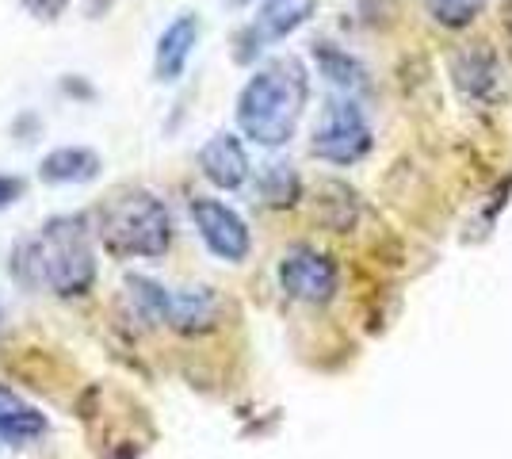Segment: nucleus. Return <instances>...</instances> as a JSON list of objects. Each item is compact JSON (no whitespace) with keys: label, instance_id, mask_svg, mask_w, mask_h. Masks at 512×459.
<instances>
[{"label":"nucleus","instance_id":"nucleus-20","mask_svg":"<svg viewBox=\"0 0 512 459\" xmlns=\"http://www.w3.org/2000/svg\"><path fill=\"white\" fill-rule=\"evenodd\" d=\"M234 4H249V0H234Z\"/></svg>","mask_w":512,"mask_h":459},{"label":"nucleus","instance_id":"nucleus-13","mask_svg":"<svg viewBox=\"0 0 512 459\" xmlns=\"http://www.w3.org/2000/svg\"><path fill=\"white\" fill-rule=\"evenodd\" d=\"M100 173V153L88 146H58L39 161V176L46 184H88Z\"/></svg>","mask_w":512,"mask_h":459},{"label":"nucleus","instance_id":"nucleus-8","mask_svg":"<svg viewBox=\"0 0 512 459\" xmlns=\"http://www.w3.org/2000/svg\"><path fill=\"white\" fill-rule=\"evenodd\" d=\"M310 12H314L310 0H268L256 12V20L237 35V62H253L268 43L287 39L295 27L310 20Z\"/></svg>","mask_w":512,"mask_h":459},{"label":"nucleus","instance_id":"nucleus-4","mask_svg":"<svg viewBox=\"0 0 512 459\" xmlns=\"http://www.w3.org/2000/svg\"><path fill=\"white\" fill-rule=\"evenodd\" d=\"M127 295L150 322L157 326L195 333V329H211L218 322V299L207 287L195 291H169V287L153 284L146 276H127Z\"/></svg>","mask_w":512,"mask_h":459},{"label":"nucleus","instance_id":"nucleus-9","mask_svg":"<svg viewBox=\"0 0 512 459\" xmlns=\"http://www.w3.org/2000/svg\"><path fill=\"white\" fill-rule=\"evenodd\" d=\"M199 169L222 192H237L249 180V153L241 146V138L230 131H218L207 138V146L199 150Z\"/></svg>","mask_w":512,"mask_h":459},{"label":"nucleus","instance_id":"nucleus-12","mask_svg":"<svg viewBox=\"0 0 512 459\" xmlns=\"http://www.w3.org/2000/svg\"><path fill=\"white\" fill-rule=\"evenodd\" d=\"M46 437V417L39 406H31L23 394L0 383V440L8 444H35Z\"/></svg>","mask_w":512,"mask_h":459},{"label":"nucleus","instance_id":"nucleus-14","mask_svg":"<svg viewBox=\"0 0 512 459\" xmlns=\"http://www.w3.org/2000/svg\"><path fill=\"white\" fill-rule=\"evenodd\" d=\"M260 196L268 199L272 207H287V203H295L299 196V176L291 173V165H268L264 173H260Z\"/></svg>","mask_w":512,"mask_h":459},{"label":"nucleus","instance_id":"nucleus-6","mask_svg":"<svg viewBox=\"0 0 512 459\" xmlns=\"http://www.w3.org/2000/svg\"><path fill=\"white\" fill-rule=\"evenodd\" d=\"M188 211H192V222L195 230H199V238H203V245L211 249L218 261L237 264L249 257L253 238H249V226H245V219L237 215L234 207H226L222 199L195 196Z\"/></svg>","mask_w":512,"mask_h":459},{"label":"nucleus","instance_id":"nucleus-11","mask_svg":"<svg viewBox=\"0 0 512 459\" xmlns=\"http://www.w3.org/2000/svg\"><path fill=\"white\" fill-rule=\"evenodd\" d=\"M455 85L467 92L470 100L490 104L501 96V69L486 46H467L463 54H455Z\"/></svg>","mask_w":512,"mask_h":459},{"label":"nucleus","instance_id":"nucleus-2","mask_svg":"<svg viewBox=\"0 0 512 459\" xmlns=\"http://www.w3.org/2000/svg\"><path fill=\"white\" fill-rule=\"evenodd\" d=\"M12 268L27 287H50L54 295H85L96 280V253L88 219H50L31 241H23Z\"/></svg>","mask_w":512,"mask_h":459},{"label":"nucleus","instance_id":"nucleus-1","mask_svg":"<svg viewBox=\"0 0 512 459\" xmlns=\"http://www.w3.org/2000/svg\"><path fill=\"white\" fill-rule=\"evenodd\" d=\"M310 96V77L299 58H272L256 69L237 96V127L256 146L279 150L295 138Z\"/></svg>","mask_w":512,"mask_h":459},{"label":"nucleus","instance_id":"nucleus-18","mask_svg":"<svg viewBox=\"0 0 512 459\" xmlns=\"http://www.w3.org/2000/svg\"><path fill=\"white\" fill-rule=\"evenodd\" d=\"M23 196V180L20 176H0V207L16 203Z\"/></svg>","mask_w":512,"mask_h":459},{"label":"nucleus","instance_id":"nucleus-7","mask_svg":"<svg viewBox=\"0 0 512 459\" xmlns=\"http://www.w3.org/2000/svg\"><path fill=\"white\" fill-rule=\"evenodd\" d=\"M279 284L291 299L299 303H329L337 295V284H341V272L337 264L329 261L325 253L310 249V245H295L291 253H283L279 261Z\"/></svg>","mask_w":512,"mask_h":459},{"label":"nucleus","instance_id":"nucleus-19","mask_svg":"<svg viewBox=\"0 0 512 459\" xmlns=\"http://www.w3.org/2000/svg\"><path fill=\"white\" fill-rule=\"evenodd\" d=\"M0 326H4V310H0Z\"/></svg>","mask_w":512,"mask_h":459},{"label":"nucleus","instance_id":"nucleus-16","mask_svg":"<svg viewBox=\"0 0 512 459\" xmlns=\"http://www.w3.org/2000/svg\"><path fill=\"white\" fill-rule=\"evenodd\" d=\"M318 62H321L325 77H329L333 85H341V88L363 85V69L356 66V58H348V54H341V50H333V46H318Z\"/></svg>","mask_w":512,"mask_h":459},{"label":"nucleus","instance_id":"nucleus-17","mask_svg":"<svg viewBox=\"0 0 512 459\" xmlns=\"http://www.w3.org/2000/svg\"><path fill=\"white\" fill-rule=\"evenodd\" d=\"M23 4H27V12H35L39 20H54L65 8V0H23Z\"/></svg>","mask_w":512,"mask_h":459},{"label":"nucleus","instance_id":"nucleus-5","mask_svg":"<svg viewBox=\"0 0 512 459\" xmlns=\"http://www.w3.org/2000/svg\"><path fill=\"white\" fill-rule=\"evenodd\" d=\"M310 150L329 165H356L363 153L371 150V127H367V115L360 111V104L356 100H329V108L321 111L318 127H314Z\"/></svg>","mask_w":512,"mask_h":459},{"label":"nucleus","instance_id":"nucleus-15","mask_svg":"<svg viewBox=\"0 0 512 459\" xmlns=\"http://www.w3.org/2000/svg\"><path fill=\"white\" fill-rule=\"evenodd\" d=\"M425 8L440 27H470L486 8V0H425Z\"/></svg>","mask_w":512,"mask_h":459},{"label":"nucleus","instance_id":"nucleus-10","mask_svg":"<svg viewBox=\"0 0 512 459\" xmlns=\"http://www.w3.org/2000/svg\"><path fill=\"white\" fill-rule=\"evenodd\" d=\"M199 31H203V23H199L195 12H180V16L161 31L157 54H153V73H157L161 85H172V81L184 77L188 58H192L195 43H199Z\"/></svg>","mask_w":512,"mask_h":459},{"label":"nucleus","instance_id":"nucleus-3","mask_svg":"<svg viewBox=\"0 0 512 459\" xmlns=\"http://www.w3.org/2000/svg\"><path fill=\"white\" fill-rule=\"evenodd\" d=\"M96 234L115 257L153 261V257H165V249L172 245V215L165 199H157L146 188H127L100 207Z\"/></svg>","mask_w":512,"mask_h":459}]
</instances>
